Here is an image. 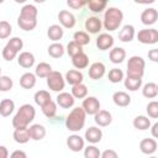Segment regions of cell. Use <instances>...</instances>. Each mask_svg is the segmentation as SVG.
Masks as SVG:
<instances>
[{
  "label": "cell",
  "instance_id": "obj_1",
  "mask_svg": "<svg viewBox=\"0 0 158 158\" xmlns=\"http://www.w3.org/2000/svg\"><path fill=\"white\" fill-rule=\"evenodd\" d=\"M36 110L31 104H23L20 106L15 116L12 117L14 128H27L28 125L35 120Z\"/></svg>",
  "mask_w": 158,
  "mask_h": 158
},
{
  "label": "cell",
  "instance_id": "obj_2",
  "mask_svg": "<svg viewBox=\"0 0 158 158\" xmlns=\"http://www.w3.org/2000/svg\"><path fill=\"white\" fill-rule=\"evenodd\" d=\"M122 20H123V12L118 7L110 6V7H107L105 10L102 26L109 32H112V31L118 30V27L122 23Z\"/></svg>",
  "mask_w": 158,
  "mask_h": 158
},
{
  "label": "cell",
  "instance_id": "obj_3",
  "mask_svg": "<svg viewBox=\"0 0 158 158\" xmlns=\"http://www.w3.org/2000/svg\"><path fill=\"white\" fill-rule=\"evenodd\" d=\"M85 120H86V114L84 112V110L79 106L74 107L65 118V127L72 132H79L84 127Z\"/></svg>",
  "mask_w": 158,
  "mask_h": 158
},
{
  "label": "cell",
  "instance_id": "obj_4",
  "mask_svg": "<svg viewBox=\"0 0 158 158\" xmlns=\"http://www.w3.org/2000/svg\"><path fill=\"white\" fill-rule=\"evenodd\" d=\"M146 68V62L141 56H132L128 58L127 62V75L143 78Z\"/></svg>",
  "mask_w": 158,
  "mask_h": 158
},
{
  "label": "cell",
  "instance_id": "obj_5",
  "mask_svg": "<svg viewBox=\"0 0 158 158\" xmlns=\"http://www.w3.org/2000/svg\"><path fill=\"white\" fill-rule=\"evenodd\" d=\"M46 80H47V86L52 91H56V93H62L65 86L64 77L58 70H52L49 73V75L46 78Z\"/></svg>",
  "mask_w": 158,
  "mask_h": 158
},
{
  "label": "cell",
  "instance_id": "obj_6",
  "mask_svg": "<svg viewBox=\"0 0 158 158\" xmlns=\"http://www.w3.org/2000/svg\"><path fill=\"white\" fill-rule=\"evenodd\" d=\"M137 40L142 44H156L158 42V31L156 28H143L137 33Z\"/></svg>",
  "mask_w": 158,
  "mask_h": 158
},
{
  "label": "cell",
  "instance_id": "obj_7",
  "mask_svg": "<svg viewBox=\"0 0 158 158\" xmlns=\"http://www.w3.org/2000/svg\"><path fill=\"white\" fill-rule=\"evenodd\" d=\"M80 107L86 115H95L100 110V101L96 96H86L84 98Z\"/></svg>",
  "mask_w": 158,
  "mask_h": 158
},
{
  "label": "cell",
  "instance_id": "obj_8",
  "mask_svg": "<svg viewBox=\"0 0 158 158\" xmlns=\"http://www.w3.org/2000/svg\"><path fill=\"white\" fill-rule=\"evenodd\" d=\"M84 27L86 30V33L96 35L102 28V20H100L98 16H89L84 22Z\"/></svg>",
  "mask_w": 158,
  "mask_h": 158
},
{
  "label": "cell",
  "instance_id": "obj_9",
  "mask_svg": "<svg viewBox=\"0 0 158 158\" xmlns=\"http://www.w3.org/2000/svg\"><path fill=\"white\" fill-rule=\"evenodd\" d=\"M105 72H106V67L102 62H94L93 64H90L88 69V75L93 80H99L105 75Z\"/></svg>",
  "mask_w": 158,
  "mask_h": 158
},
{
  "label": "cell",
  "instance_id": "obj_10",
  "mask_svg": "<svg viewBox=\"0 0 158 158\" xmlns=\"http://www.w3.org/2000/svg\"><path fill=\"white\" fill-rule=\"evenodd\" d=\"M58 20H59L60 26L64 28H73L77 23L75 16L68 10H60L58 12Z\"/></svg>",
  "mask_w": 158,
  "mask_h": 158
},
{
  "label": "cell",
  "instance_id": "obj_11",
  "mask_svg": "<svg viewBox=\"0 0 158 158\" xmlns=\"http://www.w3.org/2000/svg\"><path fill=\"white\" fill-rule=\"evenodd\" d=\"M114 37L109 33H100L98 37H96V41H95V44L96 47L100 49V51H107V49H111L114 47Z\"/></svg>",
  "mask_w": 158,
  "mask_h": 158
},
{
  "label": "cell",
  "instance_id": "obj_12",
  "mask_svg": "<svg viewBox=\"0 0 158 158\" xmlns=\"http://www.w3.org/2000/svg\"><path fill=\"white\" fill-rule=\"evenodd\" d=\"M84 138L77 133H73L70 136H68L67 138V146L72 152H80L84 149Z\"/></svg>",
  "mask_w": 158,
  "mask_h": 158
},
{
  "label": "cell",
  "instance_id": "obj_13",
  "mask_svg": "<svg viewBox=\"0 0 158 158\" xmlns=\"http://www.w3.org/2000/svg\"><path fill=\"white\" fill-rule=\"evenodd\" d=\"M158 20V11L154 7H147L141 14V22L146 26H152Z\"/></svg>",
  "mask_w": 158,
  "mask_h": 158
},
{
  "label": "cell",
  "instance_id": "obj_14",
  "mask_svg": "<svg viewBox=\"0 0 158 158\" xmlns=\"http://www.w3.org/2000/svg\"><path fill=\"white\" fill-rule=\"evenodd\" d=\"M56 99H57L56 104L59 105L62 109H70L74 106V102H75V99L73 98V95L70 93H67V91L58 93Z\"/></svg>",
  "mask_w": 158,
  "mask_h": 158
},
{
  "label": "cell",
  "instance_id": "obj_15",
  "mask_svg": "<svg viewBox=\"0 0 158 158\" xmlns=\"http://www.w3.org/2000/svg\"><path fill=\"white\" fill-rule=\"evenodd\" d=\"M94 121L99 127H106L112 122V115L107 110H99L94 115Z\"/></svg>",
  "mask_w": 158,
  "mask_h": 158
},
{
  "label": "cell",
  "instance_id": "obj_16",
  "mask_svg": "<svg viewBox=\"0 0 158 158\" xmlns=\"http://www.w3.org/2000/svg\"><path fill=\"white\" fill-rule=\"evenodd\" d=\"M84 138L91 143V144H95V143H99L102 138V131L101 128L96 127V126H91L89 128H86L85 131V135H84Z\"/></svg>",
  "mask_w": 158,
  "mask_h": 158
},
{
  "label": "cell",
  "instance_id": "obj_17",
  "mask_svg": "<svg viewBox=\"0 0 158 158\" xmlns=\"http://www.w3.org/2000/svg\"><path fill=\"white\" fill-rule=\"evenodd\" d=\"M35 60H36V58H35L33 53L27 52V51L21 52L17 56V63H19V65L22 67V68H25V69L32 68L35 65Z\"/></svg>",
  "mask_w": 158,
  "mask_h": 158
},
{
  "label": "cell",
  "instance_id": "obj_18",
  "mask_svg": "<svg viewBox=\"0 0 158 158\" xmlns=\"http://www.w3.org/2000/svg\"><path fill=\"white\" fill-rule=\"evenodd\" d=\"M27 130L30 133V138L33 141H41L46 136V127L41 123H33L30 127H27Z\"/></svg>",
  "mask_w": 158,
  "mask_h": 158
},
{
  "label": "cell",
  "instance_id": "obj_19",
  "mask_svg": "<svg viewBox=\"0 0 158 158\" xmlns=\"http://www.w3.org/2000/svg\"><path fill=\"white\" fill-rule=\"evenodd\" d=\"M139 149L143 154L151 156L157 151V141L154 138H143L139 142Z\"/></svg>",
  "mask_w": 158,
  "mask_h": 158
},
{
  "label": "cell",
  "instance_id": "obj_20",
  "mask_svg": "<svg viewBox=\"0 0 158 158\" xmlns=\"http://www.w3.org/2000/svg\"><path fill=\"white\" fill-rule=\"evenodd\" d=\"M64 80L70 84L72 86L73 85H77V84H81L83 80H84V75L80 70H77V69H70L65 73V77H64Z\"/></svg>",
  "mask_w": 158,
  "mask_h": 158
},
{
  "label": "cell",
  "instance_id": "obj_21",
  "mask_svg": "<svg viewBox=\"0 0 158 158\" xmlns=\"http://www.w3.org/2000/svg\"><path fill=\"white\" fill-rule=\"evenodd\" d=\"M112 101L116 106L126 107L131 104V96L126 91H115L112 94Z\"/></svg>",
  "mask_w": 158,
  "mask_h": 158
},
{
  "label": "cell",
  "instance_id": "obj_22",
  "mask_svg": "<svg viewBox=\"0 0 158 158\" xmlns=\"http://www.w3.org/2000/svg\"><path fill=\"white\" fill-rule=\"evenodd\" d=\"M136 36V32H135V27L132 25H125L120 32H118V40L123 43H128L131 42Z\"/></svg>",
  "mask_w": 158,
  "mask_h": 158
},
{
  "label": "cell",
  "instance_id": "obj_23",
  "mask_svg": "<svg viewBox=\"0 0 158 158\" xmlns=\"http://www.w3.org/2000/svg\"><path fill=\"white\" fill-rule=\"evenodd\" d=\"M109 58L114 64H120L126 59V51L122 47H114L110 49Z\"/></svg>",
  "mask_w": 158,
  "mask_h": 158
},
{
  "label": "cell",
  "instance_id": "obj_24",
  "mask_svg": "<svg viewBox=\"0 0 158 158\" xmlns=\"http://www.w3.org/2000/svg\"><path fill=\"white\" fill-rule=\"evenodd\" d=\"M37 15H38V10L35 5L32 4H26L22 6L19 17L22 19H28V20H37Z\"/></svg>",
  "mask_w": 158,
  "mask_h": 158
},
{
  "label": "cell",
  "instance_id": "obj_25",
  "mask_svg": "<svg viewBox=\"0 0 158 158\" xmlns=\"http://www.w3.org/2000/svg\"><path fill=\"white\" fill-rule=\"evenodd\" d=\"M63 35H64V30L60 25H51L47 28V36L53 42H58L59 40H62Z\"/></svg>",
  "mask_w": 158,
  "mask_h": 158
},
{
  "label": "cell",
  "instance_id": "obj_26",
  "mask_svg": "<svg viewBox=\"0 0 158 158\" xmlns=\"http://www.w3.org/2000/svg\"><path fill=\"white\" fill-rule=\"evenodd\" d=\"M36 75L31 72H26L20 77V85L23 89H32L36 85Z\"/></svg>",
  "mask_w": 158,
  "mask_h": 158
},
{
  "label": "cell",
  "instance_id": "obj_27",
  "mask_svg": "<svg viewBox=\"0 0 158 158\" xmlns=\"http://www.w3.org/2000/svg\"><path fill=\"white\" fill-rule=\"evenodd\" d=\"M72 64L77 70L78 69H85L89 65V57L84 52L79 53V54H77L72 58Z\"/></svg>",
  "mask_w": 158,
  "mask_h": 158
},
{
  "label": "cell",
  "instance_id": "obj_28",
  "mask_svg": "<svg viewBox=\"0 0 158 158\" xmlns=\"http://www.w3.org/2000/svg\"><path fill=\"white\" fill-rule=\"evenodd\" d=\"M123 84L125 88L128 89L130 91H136L142 86V78L126 75V78H123Z\"/></svg>",
  "mask_w": 158,
  "mask_h": 158
},
{
  "label": "cell",
  "instance_id": "obj_29",
  "mask_svg": "<svg viewBox=\"0 0 158 158\" xmlns=\"http://www.w3.org/2000/svg\"><path fill=\"white\" fill-rule=\"evenodd\" d=\"M12 137H14V141L16 143H20V144H25L31 139L27 128H15Z\"/></svg>",
  "mask_w": 158,
  "mask_h": 158
},
{
  "label": "cell",
  "instance_id": "obj_30",
  "mask_svg": "<svg viewBox=\"0 0 158 158\" xmlns=\"http://www.w3.org/2000/svg\"><path fill=\"white\" fill-rule=\"evenodd\" d=\"M86 6L91 12L100 14L104 10H106L107 1L106 0H89V1H86Z\"/></svg>",
  "mask_w": 158,
  "mask_h": 158
},
{
  "label": "cell",
  "instance_id": "obj_31",
  "mask_svg": "<svg viewBox=\"0 0 158 158\" xmlns=\"http://www.w3.org/2000/svg\"><path fill=\"white\" fill-rule=\"evenodd\" d=\"M15 110V102L11 99H4L0 101V115L2 117L10 116Z\"/></svg>",
  "mask_w": 158,
  "mask_h": 158
},
{
  "label": "cell",
  "instance_id": "obj_32",
  "mask_svg": "<svg viewBox=\"0 0 158 158\" xmlns=\"http://www.w3.org/2000/svg\"><path fill=\"white\" fill-rule=\"evenodd\" d=\"M133 127L137 128V130H141V131H144V130H148L151 127V120L148 118V116H144V115H138L133 118Z\"/></svg>",
  "mask_w": 158,
  "mask_h": 158
},
{
  "label": "cell",
  "instance_id": "obj_33",
  "mask_svg": "<svg viewBox=\"0 0 158 158\" xmlns=\"http://www.w3.org/2000/svg\"><path fill=\"white\" fill-rule=\"evenodd\" d=\"M142 95L147 99H154L158 95V85L156 83H147L142 88Z\"/></svg>",
  "mask_w": 158,
  "mask_h": 158
},
{
  "label": "cell",
  "instance_id": "obj_34",
  "mask_svg": "<svg viewBox=\"0 0 158 158\" xmlns=\"http://www.w3.org/2000/svg\"><path fill=\"white\" fill-rule=\"evenodd\" d=\"M64 52H65V48L59 42H53L52 44L48 46V54L52 58H60V57H63Z\"/></svg>",
  "mask_w": 158,
  "mask_h": 158
},
{
  "label": "cell",
  "instance_id": "obj_35",
  "mask_svg": "<svg viewBox=\"0 0 158 158\" xmlns=\"http://www.w3.org/2000/svg\"><path fill=\"white\" fill-rule=\"evenodd\" d=\"M52 65L49 63H46V62H41L36 65V69H35V75L36 77H40V78H47L49 75V73L52 72Z\"/></svg>",
  "mask_w": 158,
  "mask_h": 158
},
{
  "label": "cell",
  "instance_id": "obj_36",
  "mask_svg": "<svg viewBox=\"0 0 158 158\" xmlns=\"http://www.w3.org/2000/svg\"><path fill=\"white\" fill-rule=\"evenodd\" d=\"M33 100H35V102H36L38 106L42 107L44 104H47L48 101H51L52 98H51L49 91H47V90H38V91L35 93Z\"/></svg>",
  "mask_w": 158,
  "mask_h": 158
},
{
  "label": "cell",
  "instance_id": "obj_37",
  "mask_svg": "<svg viewBox=\"0 0 158 158\" xmlns=\"http://www.w3.org/2000/svg\"><path fill=\"white\" fill-rule=\"evenodd\" d=\"M70 94L73 95L74 99H84L88 96V86L85 84H77L72 86Z\"/></svg>",
  "mask_w": 158,
  "mask_h": 158
},
{
  "label": "cell",
  "instance_id": "obj_38",
  "mask_svg": "<svg viewBox=\"0 0 158 158\" xmlns=\"http://www.w3.org/2000/svg\"><path fill=\"white\" fill-rule=\"evenodd\" d=\"M73 41L83 47V46H86L90 43V36L85 31H77L73 35Z\"/></svg>",
  "mask_w": 158,
  "mask_h": 158
},
{
  "label": "cell",
  "instance_id": "obj_39",
  "mask_svg": "<svg viewBox=\"0 0 158 158\" xmlns=\"http://www.w3.org/2000/svg\"><path fill=\"white\" fill-rule=\"evenodd\" d=\"M41 110H42L43 115H44L47 118H53V117L56 116V114H57V104H56L53 100H51V101H48L47 104H44V105L41 107Z\"/></svg>",
  "mask_w": 158,
  "mask_h": 158
},
{
  "label": "cell",
  "instance_id": "obj_40",
  "mask_svg": "<svg viewBox=\"0 0 158 158\" xmlns=\"http://www.w3.org/2000/svg\"><path fill=\"white\" fill-rule=\"evenodd\" d=\"M17 25L23 31H32L37 26V20H28V19L17 17Z\"/></svg>",
  "mask_w": 158,
  "mask_h": 158
},
{
  "label": "cell",
  "instance_id": "obj_41",
  "mask_svg": "<svg viewBox=\"0 0 158 158\" xmlns=\"http://www.w3.org/2000/svg\"><path fill=\"white\" fill-rule=\"evenodd\" d=\"M107 79L112 84H117L123 80V72L118 68H112V69H110V72L107 74Z\"/></svg>",
  "mask_w": 158,
  "mask_h": 158
},
{
  "label": "cell",
  "instance_id": "obj_42",
  "mask_svg": "<svg viewBox=\"0 0 158 158\" xmlns=\"http://www.w3.org/2000/svg\"><path fill=\"white\" fill-rule=\"evenodd\" d=\"M12 33V26L9 21L1 20L0 21V40H5L9 38Z\"/></svg>",
  "mask_w": 158,
  "mask_h": 158
},
{
  "label": "cell",
  "instance_id": "obj_43",
  "mask_svg": "<svg viewBox=\"0 0 158 158\" xmlns=\"http://www.w3.org/2000/svg\"><path fill=\"white\" fill-rule=\"evenodd\" d=\"M100 149L94 146V144H89L88 147H84V158H100Z\"/></svg>",
  "mask_w": 158,
  "mask_h": 158
},
{
  "label": "cell",
  "instance_id": "obj_44",
  "mask_svg": "<svg viewBox=\"0 0 158 158\" xmlns=\"http://www.w3.org/2000/svg\"><path fill=\"white\" fill-rule=\"evenodd\" d=\"M67 53H68V56L69 57H74V56H77V54H79V53H83L84 51H83V47L81 46H79L78 43H75L74 41H70L68 44H67Z\"/></svg>",
  "mask_w": 158,
  "mask_h": 158
},
{
  "label": "cell",
  "instance_id": "obj_45",
  "mask_svg": "<svg viewBox=\"0 0 158 158\" xmlns=\"http://www.w3.org/2000/svg\"><path fill=\"white\" fill-rule=\"evenodd\" d=\"M14 86V81L9 75H0V91H10Z\"/></svg>",
  "mask_w": 158,
  "mask_h": 158
},
{
  "label": "cell",
  "instance_id": "obj_46",
  "mask_svg": "<svg viewBox=\"0 0 158 158\" xmlns=\"http://www.w3.org/2000/svg\"><path fill=\"white\" fill-rule=\"evenodd\" d=\"M1 54H2V58H4L5 60H7V62L14 60V59H15V58L19 56V53H17L15 49H12L11 47H9L7 44H5V47L2 48Z\"/></svg>",
  "mask_w": 158,
  "mask_h": 158
},
{
  "label": "cell",
  "instance_id": "obj_47",
  "mask_svg": "<svg viewBox=\"0 0 158 158\" xmlns=\"http://www.w3.org/2000/svg\"><path fill=\"white\" fill-rule=\"evenodd\" d=\"M9 47H11L12 49H15L17 53H20V51L23 48V41L20 38V37H11L7 43H6Z\"/></svg>",
  "mask_w": 158,
  "mask_h": 158
},
{
  "label": "cell",
  "instance_id": "obj_48",
  "mask_svg": "<svg viewBox=\"0 0 158 158\" xmlns=\"http://www.w3.org/2000/svg\"><path fill=\"white\" fill-rule=\"evenodd\" d=\"M146 111H147V115L151 118H157L158 117V101L153 100V101L148 102V105L146 107Z\"/></svg>",
  "mask_w": 158,
  "mask_h": 158
},
{
  "label": "cell",
  "instance_id": "obj_49",
  "mask_svg": "<svg viewBox=\"0 0 158 158\" xmlns=\"http://www.w3.org/2000/svg\"><path fill=\"white\" fill-rule=\"evenodd\" d=\"M67 5L72 9H74V10H79L84 6H86V1L85 0H68Z\"/></svg>",
  "mask_w": 158,
  "mask_h": 158
},
{
  "label": "cell",
  "instance_id": "obj_50",
  "mask_svg": "<svg viewBox=\"0 0 158 158\" xmlns=\"http://www.w3.org/2000/svg\"><path fill=\"white\" fill-rule=\"evenodd\" d=\"M100 158H118V154L114 149H105L104 152H101Z\"/></svg>",
  "mask_w": 158,
  "mask_h": 158
},
{
  "label": "cell",
  "instance_id": "obj_51",
  "mask_svg": "<svg viewBox=\"0 0 158 158\" xmlns=\"http://www.w3.org/2000/svg\"><path fill=\"white\" fill-rule=\"evenodd\" d=\"M9 158H27V154H26V152H23L22 149H16V151H14V152L10 154Z\"/></svg>",
  "mask_w": 158,
  "mask_h": 158
},
{
  "label": "cell",
  "instance_id": "obj_52",
  "mask_svg": "<svg viewBox=\"0 0 158 158\" xmlns=\"http://www.w3.org/2000/svg\"><path fill=\"white\" fill-rule=\"evenodd\" d=\"M148 59H151L154 63L158 62V49L157 48H153V49L148 51Z\"/></svg>",
  "mask_w": 158,
  "mask_h": 158
},
{
  "label": "cell",
  "instance_id": "obj_53",
  "mask_svg": "<svg viewBox=\"0 0 158 158\" xmlns=\"http://www.w3.org/2000/svg\"><path fill=\"white\" fill-rule=\"evenodd\" d=\"M0 158H9V151L5 146H0Z\"/></svg>",
  "mask_w": 158,
  "mask_h": 158
},
{
  "label": "cell",
  "instance_id": "obj_54",
  "mask_svg": "<svg viewBox=\"0 0 158 158\" xmlns=\"http://www.w3.org/2000/svg\"><path fill=\"white\" fill-rule=\"evenodd\" d=\"M151 128H152V136H153V138H157L158 137V132H157V130H158V122L151 125Z\"/></svg>",
  "mask_w": 158,
  "mask_h": 158
},
{
  "label": "cell",
  "instance_id": "obj_55",
  "mask_svg": "<svg viewBox=\"0 0 158 158\" xmlns=\"http://www.w3.org/2000/svg\"><path fill=\"white\" fill-rule=\"evenodd\" d=\"M149 158H157V157H156V156H151Z\"/></svg>",
  "mask_w": 158,
  "mask_h": 158
},
{
  "label": "cell",
  "instance_id": "obj_56",
  "mask_svg": "<svg viewBox=\"0 0 158 158\" xmlns=\"http://www.w3.org/2000/svg\"><path fill=\"white\" fill-rule=\"evenodd\" d=\"M0 75H1V67H0Z\"/></svg>",
  "mask_w": 158,
  "mask_h": 158
}]
</instances>
